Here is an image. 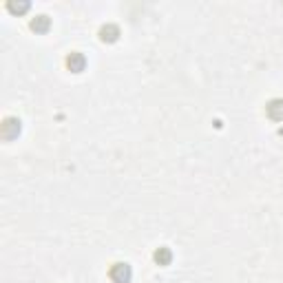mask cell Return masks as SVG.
Wrapping results in <instances>:
<instances>
[{"instance_id": "5", "label": "cell", "mask_w": 283, "mask_h": 283, "mask_svg": "<svg viewBox=\"0 0 283 283\" xmlns=\"http://www.w3.org/2000/svg\"><path fill=\"white\" fill-rule=\"evenodd\" d=\"M100 36H102L104 42H115V40H118V36H120V29L115 25H107V27H102Z\"/></svg>"}, {"instance_id": "6", "label": "cell", "mask_w": 283, "mask_h": 283, "mask_svg": "<svg viewBox=\"0 0 283 283\" xmlns=\"http://www.w3.org/2000/svg\"><path fill=\"white\" fill-rule=\"evenodd\" d=\"M170 259H173V254H170L168 248H159V250L155 252V261H157L159 265H168Z\"/></svg>"}, {"instance_id": "7", "label": "cell", "mask_w": 283, "mask_h": 283, "mask_svg": "<svg viewBox=\"0 0 283 283\" xmlns=\"http://www.w3.org/2000/svg\"><path fill=\"white\" fill-rule=\"evenodd\" d=\"M31 29L33 31H47L49 29V18L47 16H38V18L31 22Z\"/></svg>"}, {"instance_id": "3", "label": "cell", "mask_w": 283, "mask_h": 283, "mask_svg": "<svg viewBox=\"0 0 283 283\" xmlns=\"http://www.w3.org/2000/svg\"><path fill=\"white\" fill-rule=\"evenodd\" d=\"M84 64H86V60H84V55L82 53H71L69 58H66V66H69L71 71H73V73H80L82 69H84Z\"/></svg>"}, {"instance_id": "1", "label": "cell", "mask_w": 283, "mask_h": 283, "mask_svg": "<svg viewBox=\"0 0 283 283\" xmlns=\"http://www.w3.org/2000/svg\"><path fill=\"white\" fill-rule=\"evenodd\" d=\"M111 279L115 283H129L131 281V268L126 263H115L111 268Z\"/></svg>"}, {"instance_id": "4", "label": "cell", "mask_w": 283, "mask_h": 283, "mask_svg": "<svg viewBox=\"0 0 283 283\" xmlns=\"http://www.w3.org/2000/svg\"><path fill=\"white\" fill-rule=\"evenodd\" d=\"M265 111H268V115L274 122H281L283 120V100H272V102L265 107Z\"/></svg>"}, {"instance_id": "2", "label": "cell", "mask_w": 283, "mask_h": 283, "mask_svg": "<svg viewBox=\"0 0 283 283\" xmlns=\"http://www.w3.org/2000/svg\"><path fill=\"white\" fill-rule=\"evenodd\" d=\"M18 133H20V122L18 120H14V118L5 120V124H3V137L5 140H14Z\"/></svg>"}]
</instances>
